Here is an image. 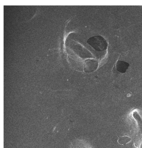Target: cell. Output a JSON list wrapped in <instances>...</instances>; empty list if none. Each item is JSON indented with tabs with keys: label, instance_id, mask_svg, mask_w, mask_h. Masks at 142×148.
I'll use <instances>...</instances> for the list:
<instances>
[{
	"label": "cell",
	"instance_id": "cell-1",
	"mask_svg": "<svg viewBox=\"0 0 142 148\" xmlns=\"http://www.w3.org/2000/svg\"><path fill=\"white\" fill-rule=\"evenodd\" d=\"M87 43L96 51H103L106 50L108 44L106 40L101 36H92L88 40Z\"/></svg>",
	"mask_w": 142,
	"mask_h": 148
},
{
	"label": "cell",
	"instance_id": "cell-2",
	"mask_svg": "<svg viewBox=\"0 0 142 148\" xmlns=\"http://www.w3.org/2000/svg\"><path fill=\"white\" fill-rule=\"evenodd\" d=\"M98 66V61L95 59H88L84 63V71L87 73H92L97 70Z\"/></svg>",
	"mask_w": 142,
	"mask_h": 148
},
{
	"label": "cell",
	"instance_id": "cell-3",
	"mask_svg": "<svg viewBox=\"0 0 142 148\" xmlns=\"http://www.w3.org/2000/svg\"><path fill=\"white\" fill-rule=\"evenodd\" d=\"M129 64L128 62L118 60L116 63V67L118 72L121 73H126L127 69L128 68Z\"/></svg>",
	"mask_w": 142,
	"mask_h": 148
},
{
	"label": "cell",
	"instance_id": "cell-4",
	"mask_svg": "<svg viewBox=\"0 0 142 148\" xmlns=\"http://www.w3.org/2000/svg\"><path fill=\"white\" fill-rule=\"evenodd\" d=\"M131 140V138L127 136H123L120 137L118 140V144L120 145H125L128 143Z\"/></svg>",
	"mask_w": 142,
	"mask_h": 148
},
{
	"label": "cell",
	"instance_id": "cell-5",
	"mask_svg": "<svg viewBox=\"0 0 142 148\" xmlns=\"http://www.w3.org/2000/svg\"><path fill=\"white\" fill-rule=\"evenodd\" d=\"M138 148H142V138L141 140V143H140V145H139V147Z\"/></svg>",
	"mask_w": 142,
	"mask_h": 148
}]
</instances>
